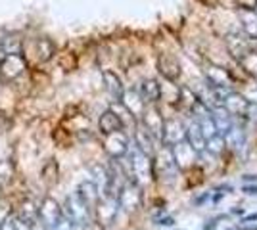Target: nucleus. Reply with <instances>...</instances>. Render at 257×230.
Masks as SVG:
<instances>
[{"mask_svg":"<svg viewBox=\"0 0 257 230\" xmlns=\"http://www.w3.org/2000/svg\"><path fill=\"white\" fill-rule=\"evenodd\" d=\"M158 71L161 73V77L169 83H175L181 77V62L179 58L171 52H163L158 58Z\"/></svg>","mask_w":257,"mask_h":230,"instance_id":"obj_12","label":"nucleus"},{"mask_svg":"<svg viewBox=\"0 0 257 230\" xmlns=\"http://www.w3.org/2000/svg\"><path fill=\"white\" fill-rule=\"evenodd\" d=\"M184 140V123L181 119H165L163 131H161V144L165 146H175Z\"/></svg>","mask_w":257,"mask_h":230,"instance_id":"obj_13","label":"nucleus"},{"mask_svg":"<svg viewBox=\"0 0 257 230\" xmlns=\"http://www.w3.org/2000/svg\"><path fill=\"white\" fill-rule=\"evenodd\" d=\"M64 217V209L54 197H44L41 207H39V220L44 226V230H52L56 222Z\"/></svg>","mask_w":257,"mask_h":230,"instance_id":"obj_9","label":"nucleus"},{"mask_svg":"<svg viewBox=\"0 0 257 230\" xmlns=\"http://www.w3.org/2000/svg\"><path fill=\"white\" fill-rule=\"evenodd\" d=\"M14 222H16V230H35L29 222H25V220L20 219V217H14Z\"/></svg>","mask_w":257,"mask_h":230,"instance_id":"obj_34","label":"nucleus"},{"mask_svg":"<svg viewBox=\"0 0 257 230\" xmlns=\"http://www.w3.org/2000/svg\"><path fill=\"white\" fill-rule=\"evenodd\" d=\"M117 203L119 207L127 213H135L142 207L144 197H142V186H139L137 182H133L131 178L123 182V186L119 188L117 192Z\"/></svg>","mask_w":257,"mask_h":230,"instance_id":"obj_4","label":"nucleus"},{"mask_svg":"<svg viewBox=\"0 0 257 230\" xmlns=\"http://www.w3.org/2000/svg\"><path fill=\"white\" fill-rule=\"evenodd\" d=\"M226 148L225 144V138H223V134H215L211 138H207L205 140V150L207 152H211L213 155H219V153H223Z\"/></svg>","mask_w":257,"mask_h":230,"instance_id":"obj_31","label":"nucleus"},{"mask_svg":"<svg viewBox=\"0 0 257 230\" xmlns=\"http://www.w3.org/2000/svg\"><path fill=\"white\" fill-rule=\"evenodd\" d=\"M14 176H16V167H14V163H12L10 159L0 161V186L12 184Z\"/></svg>","mask_w":257,"mask_h":230,"instance_id":"obj_30","label":"nucleus"},{"mask_svg":"<svg viewBox=\"0 0 257 230\" xmlns=\"http://www.w3.org/2000/svg\"><path fill=\"white\" fill-rule=\"evenodd\" d=\"M244 180H253V182H255L257 175H244Z\"/></svg>","mask_w":257,"mask_h":230,"instance_id":"obj_41","label":"nucleus"},{"mask_svg":"<svg viewBox=\"0 0 257 230\" xmlns=\"http://www.w3.org/2000/svg\"><path fill=\"white\" fill-rule=\"evenodd\" d=\"M117 197L115 196H100L98 201L94 203V219H96L98 224L102 226H109L115 215H117Z\"/></svg>","mask_w":257,"mask_h":230,"instance_id":"obj_6","label":"nucleus"},{"mask_svg":"<svg viewBox=\"0 0 257 230\" xmlns=\"http://www.w3.org/2000/svg\"><path fill=\"white\" fill-rule=\"evenodd\" d=\"M242 222H247V224H249V222H257V213H251V215H246V217L242 219Z\"/></svg>","mask_w":257,"mask_h":230,"instance_id":"obj_40","label":"nucleus"},{"mask_svg":"<svg viewBox=\"0 0 257 230\" xmlns=\"http://www.w3.org/2000/svg\"><path fill=\"white\" fill-rule=\"evenodd\" d=\"M184 140H186V144H188L196 153L205 152V136H204V132H202V129H200V125L194 119L184 125Z\"/></svg>","mask_w":257,"mask_h":230,"instance_id":"obj_15","label":"nucleus"},{"mask_svg":"<svg viewBox=\"0 0 257 230\" xmlns=\"http://www.w3.org/2000/svg\"><path fill=\"white\" fill-rule=\"evenodd\" d=\"M236 6L240 10H255L257 0H236Z\"/></svg>","mask_w":257,"mask_h":230,"instance_id":"obj_33","label":"nucleus"},{"mask_svg":"<svg viewBox=\"0 0 257 230\" xmlns=\"http://www.w3.org/2000/svg\"><path fill=\"white\" fill-rule=\"evenodd\" d=\"M22 48H23V41L20 35L10 33V35H4L0 39V58L22 54Z\"/></svg>","mask_w":257,"mask_h":230,"instance_id":"obj_22","label":"nucleus"},{"mask_svg":"<svg viewBox=\"0 0 257 230\" xmlns=\"http://www.w3.org/2000/svg\"><path fill=\"white\" fill-rule=\"evenodd\" d=\"M204 77L209 88H230L232 87V77L228 73V69L215 64H205L204 66Z\"/></svg>","mask_w":257,"mask_h":230,"instance_id":"obj_10","label":"nucleus"},{"mask_svg":"<svg viewBox=\"0 0 257 230\" xmlns=\"http://www.w3.org/2000/svg\"><path fill=\"white\" fill-rule=\"evenodd\" d=\"M139 94L142 102L148 106V104H158L161 100V85L158 79H144L140 83Z\"/></svg>","mask_w":257,"mask_h":230,"instance_id":"obj_17","label":"nucleus"},{"mask_svg":"<svg viewBox=\"0 0 257 230\" xmlns=\"http://www.w3.org/2000/svg\"><path fill=\"white\" fill-rule=\"evenodd\" d=\"M77 194L83 197L86 203L90 205V209H92L94 207V203L98 201V197H100V190H98L94 180H86V182H81V184H79Z\"/></svg>","mask_w":257,"mask_h":230,"instance_id":"obj_25","label":"nucleus"},{"mask_svg":"<svg viewBox=\"0 0 257 230\" xmlns=\"http://www.w3.org/2000/svg\"><path fill=\"white\" fill-rule=\"evenodd\" d=\"M102 79H104V87H106L107 94L111 96V100H113V102H119L121 96H123V92H125V87H123L119 75L113 73V71H104V73H102Z\"/></svg>","mask_w":257,"mask_h":230,"instance_id":"obj_21","label":"nucleus"},{"mask_svg":"<svg viewBox=\"0 0 257 230\" xmlns=\"http://www.w3.org/2000/svg\"><path fill=\"white\" fill-rule=\"evenodd\" d=\"M171 150H173V159H175V165H177V169H181V171L188 169V167L196 161V157L200 155V153H196L192 148L186 144V140L175 144Z\"/></svg>","mask_w":257,"mask_h":230,"instance_id":"obj_16","label":"nucleus"},{"mask_svg":"<svg viewBox=\"0 0 257 230\" xmlns=\"http://www.w3.org/2000/svg\"><path fill=\"white\" fill-rule=\"evenodd\" d=\"M8 129H10V119L4 117V115H0V132H6Z\"/></svg>","mask_w":257,"mask_h":230,"instance_id":"obj_37","label":"nucleus"},{"mask_svg":"<svg viewBox=\"0 0 257 230\" xmlns=\"http://www.w3.org/2000/svg\"><path fill=\"white\" fill-rule=\"evenodd\" d=\"M54 52H56V46L50 39H39L37 41V54H39L41 62H48L54 56Z\"/></svg>","mask_w":257,"mask_h":230,"instance_id":"obj_29","label":"nucleus"},{"mask_svg":"<svg viewBox=\"0 0 257 230\" xmlns=\"http://www.w3.org/2000/svg\"><path fill=\"white\" fill-rule=\"evenodd\" d=\"M0 230H16V222L14 217H6V219L0 222Z\"/></svg>","mask_w":257,"mask_h":230,"instance_id":"obj_35","label":"nucleus"},{"mask_svg":"<svg viewBox=\"0 0 257 230\" xmlns=\"http://www.w3.org/2000/svg\"><path fill=\"white\" fill-rule=\"evenodd\" d=\"M156 224H160V226H173V224H175V219H173V217H158V219H156Z\"/></svg>","mask_w":257,"mask_h":230,"instance_id":"obj_36","label":"nucleus"},{"mask_svg":"<svg viewBox=\"0 0 257 230\" xmlns=\"http://www.w3.org/2000/svg\"><path fill=\"white\" fill-rule=\"evenodd\" d=\"M163 123H165V119H163V115H161V111L158 110L156 104H148V106L144 108V111L140 113V125L150 132L156 140H161Z\"/></svg>","mask_w":257,"mask_h":230,"instance_id":"obj_7","label":"nucleus"},{"mask_svg":"<svg viewBox=\"0 0 257 230\" xmlns=\"http://www.w3.org/2000/svg\"><path fill=\"white\" fill-rule=\"evenodd\" d=\"M213 123H215V129H217V134H225L230 127H232V119H230V113H226L223 108L221 110L213 111Z\"/></svg>","mask_w":257,"mask_h":230,"instance_id":"obj_26","label":"nucleus"},{"mask_svg":"<svg viewBox=\"0 0 257 230\" xmlns=\"http://www.w3.org/2000/svg\"><path fill=\"white\" fill-rule=\"evenodd\" d=\"M52 230H75V224H73V222L64 215L62 219L56 222V226H54Z\"/></svg>","mask_w":257,"mask_h":230,"instance_id":"obj_32","label":"nucleus"},{"mask_svg":"<svg viewBox=\"0 0 257 230\" xmlns=\"http://www.w3.org/2000/svg\"><path fill=\"white\" fill-rule=\"evenodd\" d=\"M226 43V50H228V54L234 58L236 62L242 58V56H246L249 50H251V39H247L246 35L242 33H228L225 39Z\"/></svg>","mask_w":257,"mask_h":230,"instance_id":"obj_14","label":"nucleus"},{"mask_svg":"<svg viewBox=\"0 0 257 230\" xmlns=\"http://www.w3.org/2000/svg\"><path fill=\"white\" fill-rule=\"evenodd\" d=\"M221 219V217H217V219H211L207 224H204V230H215V226H217V220Z\"/></svg>","mask_w":257,"mask_h":230,"instance_id":"obj_39","label":"nucleus"},{"mask_svg":"<svg viewBox=\"0 0 257 230\" xmlns=\"http://www.w3.org/2000/svg\"><path fill=\"white\" fill-rule=\"evenodd\" d=\"M242 192H244L246 196H257V184L255 186H244L242 188Z\"/></svg>","mask_w":257,"mask_h":230,"instance_id":"obj_38","label":"nucleus"},{"mask_svg":"<svg viewBox=\"0 0 257 230\" xmlns=\"http://www.w3.org/2000/svg\"><path fill=\"white\" fill-rule=\"evenodd\" d=\"M119 102H121V106H123L135 119L140 117V113H142L144 108H146V104H144L142 98H140L139 90H125Z\"/></svg>","mask_w":257,"mask_h":230,"instance_id":"obj_20","label":"nucleus"},{"mask_svg":"<svg viewBox=\"0 0 257 230\" xmlns=\"http://www.w3.org/2000/svg\"><path fill=\"white\" fill-rule=\"evenodd\" d=\"M135 144H137V150L142 153H146L148 157H154V153L158 152V150H156V138H154L142 125L135 129Z\"/></svg>","mask_w":257,"mask_h":230,"instance_id":"obj_19","label":"nucleus"},{"mask_svg":"<svg viewBox=\"0 0 257 230\" xmlns=\"http://www.w3.org/2000/svg\"><path fill=\"white\" fill-rule=\"evenodd\" d=\"M64 215L75 226H88L92 220V209L77 192L69 194L64 201Z\"/></svg>","mask_w":257,"mask_h":230,"instance_id":"obj_1","label":"nucleus"},{"mask_svg":"<svg viewBox=\"0 0 257 230\" xmlns=\"http://www.w3.org/2000/svg\"><path fill=\"white\" fill-rule=\"evenodd\" d=\"M25 67H27V64H25V58L22 54L0 58V81L12 83L14 79H18L25 71Z\"/></svg>","mask_w":257,"mask_h":230,"instance_id":"obj_8","label":"nucleus"},{"mask_svg":"<svg viewBox=\"0 0 257 230\" xmlns=\"http://www.w3.org/2000/svg\"><path fill=\"white\" fill-rule=\"evenodd\" d=\"M238 64H240V67L246 71L247 75H251L257 79V50L251 48L246 56H242V58L238 60Z\"/></svg>","mask_w":257,"mask_h":230,"instance_id":"obj_27","label":"nucleus"},{"mask_svg":"<svg viewBox=\"0 0 257 230\" xmlns=\"http://www.w3.org/2000/svg\"><path fill=\"white\" fill-rule=\"evenodd\" d=\"M20 219H23L25 222H29V224H35L37 219H39V207H35V203L33 201H23L22 203V209H20V215H18Z\"/></svg>","mask_w":257,"mask_h":230,"instance_id":"obj_28","label":"nucleus"},{"mask_svg":"<svg viewBox=\"0 0 257 230\" xmlns=\"http://www.w3.org/2000/svg\"><path fill=\"white\" fill-rule=\"evenodd\" d=\"M219 104H221V108H223L226 113L236 115V117H246L247 111H249V106H251V102H249L244 94L236 92V90H232V88L226 90L225 94L221 96Z\"/></svg>","mask_w":257,"mask_h":230,"instance_id":"obj_5","label":"nucleus"},{"mask_svg":"<svg viewBox=\"0 0 257 230\" xmlns=\"http://www.w3.org/2000/svg\"><path fill=\"white\" fill-rule=\"evenodd\" d=\"M128 178L133 182H137L139 186H144L152 176H154V169H152V161L146 153L133 152L131 153V165H128Z\"/></svg>","mask_w":257,"mask_h":230,"instance_id":"obj_3","label":"nucleus"},{"mask_svg":"<svg viewBox=\"0 0 257 230\" xmlns=\"http://www.w3.org/2000/svg\"><path fill=\"white\" fill-rule=\"evenodd\" d=\"M104 150L111 159H121L128 153V138L123 131H115L111 134H106Z\"/></svg>","mask_w":257,"mask_h":230,"instance_id":"obj_11","label":"nucleus"},{"mask_svg":"<svg viewBox=\"0 0 257 230\" xmlns=\"http://www.w3.org/2000/svg\"><path fill=\"white\" fill-rule=\"evenodd\" d=\"M154 161H152V169H154V176H158L161 182H173L175 175H177V165L173 159V150L171 146L161 144L160 152L154 153Z\"/></svg>","mask_w":257,"mask_h":230,"instance_id":"obj_2","label":"nucleus"},{"mask_svg":"<svg viewBox=\"0 0 257 230\" xmlns=\"http://www.w3.org/2000/svg\"><path fill=\"white\" fill-rule=\"evenodd\" d=\"M240 22L244 27L247 39L257 41V12L255 10H240Z\"/></svg>","mask_w":257,"mask_h":230,"instance_id":"obj_24","label":"nucleus"},{"mask_svg":"<svg viewBox=\"0 0 257 230\" xmlns=\"http://www.w3.org/2000/svg\"><path fill=\"white\" fill-rule=\"evenodd\" d=\"M98 129H100L102 134H111V132L115 131H123L125 127H123V121H121L117 111L106 110L100 115V119H98Z\"/></svg>","mask_w":257,"mask_h":230,"instance_id":"obj_18","label":"nucleus"},{"mask_svg":"<svg viewBox=\"0 0 257 230\" xmlns=\"http://www.w3.org/2000/svg\"><path fill=\"white\" fill-rule=\"evenodd\" d=\"M223 138H225L226 148H230L234 152H240L246 146V132L242 131L240 127H234V125L223 134Z\"/></svg>","mask_w":257,"mask_h":230,"instance_id":"obj_23","label":"nucleus"}]
</instances>
